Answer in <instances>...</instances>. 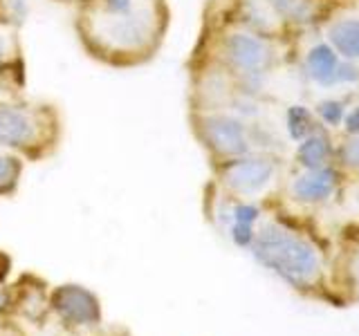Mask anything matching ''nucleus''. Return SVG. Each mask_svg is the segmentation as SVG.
<instances>
[{"instance_id": "nucleus-2", "label": "nucleus", "mask_w": 359, "mask_h": 336, "mask_svg": "<svg viewBox=\"0 0 359 336\" xmlns=\"http://www.w3.org/2000/svg\"><path fill=\"white\" fill-rule=\"evenodd\" d=\"M224 50H227L231 65L245 74L263 72L269 65V59H272V52H269L267 45L261 38L250 36V34H231L224 43Z\"/></svg>"}, {"instance_id": "nucleus-4", "label": "nucleus", "mask_w": 359, "mask_h": 336, "mask_svg": "<svg viewBox=\"0 0 359 336\" xmlns=\"http://www.w3.org/2000/svg\"><path fill=\"white\" fill-rule=\"evenodd\" d=\"M205 134H207L209 144L220 155L236 157L247 150V137H245L243 123L231 117L218 115V117L205 119Z\"/></svg>"}, {"instance_id": "nucleus-15", "label": "nucleus", "mask_w": 359, "mask_h": 336, "mask_svg": "<svg viewBox=\"0 0 359 336\" xmlns=\"http://www.w3.org/2000/svg\"><path fill=\"white\" fill-rule=\"evenodd\" d=\"M319 112L328 123H339L341 115H344V108H341V104H337V101H323L319 106Z\"/></svg>"}, {"instance_id": "nucleus-23", "label": "nucleus", "mask_w": 359, "mask_h": 336, "mask_svg": "<svg viewBox=\"0 0 359 336\" xmlns=\"http://www.w3.org/2000/svg\"><path fill=\"white\" fill-rule=\"evenodd\" d=\"M0 61H3V50H0Z\"/></svg>"}, {"instance_id": "nucleus-5", "label": "nucleus", "mask_w": 359, "mask_h": 336, "mask_svg": "<svg viewBox=\"0 0 359 336\" xmlns=\"http://www.w3.org/2000/svg\"><path fill=\"white\" fill-rule=\"evenodd\" d=\"M274 175V166L267 160H241L233 162L227 173H224V182L238 193H258L261 188L269 184Z\"/></svg>"}, {"instance_id": "nucleus-1", "label": "nucleus", "mask_w": 359, "mask_h": 336, "mask_svg": "<svg viewBox=\"0 0 359 336\" xmlns=\"http://www.w3.org/2000/svg\"><path fill=\"white\" fill-rule=\"evenodd\" d=\"M254 253L265 267L297 287L310 285L319 276L317 249L278 224H265L256 235Z\"/></svg>"}, {"instance_id": "nucleus-9", "label": "nucleus", "mask_w": 359, "mask_h": 336, "mask_svg": "<svg viewBox=\"0 0 359 336\" xmlns=\"http://www.w3.org/2000/svg\"><path fill=\"white\" fill-rule=\"evenodd\" d=\"M337 56L328 48V45H317L310 54H308V70L310 76L321 85H330L337 81Z\"/></svg>"}, {"instance_id": "nucleus-14", "label": "nucleus", "mask_w": 359, "mask_h": 336, "mask_svg": "<svg viewBox=\"0 0 359 336\" xmlns=\"http://www.w3.org/2000/svg\"><path fill=\"white\" fill-rule=\"evenodd\" d=\"M18 175V164L11 157H0V188H7Z\"/></svg>"}, {"instance_id": "nucleus-8", "label": "nucleus", "mask_w": 359, "mask_h": 336, "mask_svg": "<svg viewBox=\"0 0 359 336\" xmlns=\"http://www.w3.org/2000/svg\"><path fill=\"white\" fill-rule=\"evenodd\" d=\"M34 123L18 108H0V146H20L32 139Z\"/></svg>"}, {"instance_id": "nucleus-3", "label": "nucleus", "mask_w": 359, "mask_h": 336, "mask_svg": "<svg viewBox=\"0 0 359 336\" xmlns=\"http://www.w3.org/2000/svg\"><path fill=\"white\" fill-rule=\"evenodd\" d=\"M52 305L54 309L61 314L65 321L83 325V323H95L99 318V305L95 296L90 291L67 285L59 287L52 296Z\"/></svg>"}, {"instance_id": "nucleus-18", "label": "nucleus", "mask_w": 359, "mask_h": 336, "mask_svg": "<svg viewBox=\"0 0 359 336\" xmlns=\"http://www.w3.org/2000/svg\"><path fill=\"white\" fill-rule=\"evenodd\" d=\"M344 160H346L348 166L359 168V137L351 139L344 146Z\"/></svg>"}, {"instance_id": "nucleus-22", "label": "nucleus", "mask_w": 359, "mask_h": 336, "mask_svg": "<svg viewBox=\"0 0 359 336\" xmlns=\"http://www.w3.org/2000/svg\"><path fill=\"white\" fill-rule=\"evenodd\" d=\"M355 274H357V280H359V260H357V269H355Z\"/></svg>"}, {"instance_id": "nucleus-21", "label": "nucleus", "mask_w": 359, "mask_h": 336, "mask_svg": "<svg viewBox=\"0 0 359 336\" xmlns=\"http://www.w3.org/2000/svg\"><path fill=\"white\" fill-rule=\"evenodd\" d=\"M346 128L351 130V132H359V108L355 112H351L346 119Z\"/></svg>"}, {"instance_id": "nucleus-17", "label": "nucleus", "mask_w": 359, "mask_h": 336, "mask_svg": "<svg viewBox=\"0 0 359 336\" xmlns=\"http://www.w3.org/2000/svg\"><path fill=\"white\" fill-rule=\"evenodd\" d=\"M104 5L112 16H126L133 11V0H104Z\"/></svg>"}, {"instance_id": "nucleus-19", "label": "nucleus", "mask_w": 359, "mask_h": 336, "mask_svg": "<svg viewBox=\"0 0 359 336\" xmlns=\"http://www.w3.org/2000/svg\"><path fill=\"white\" fill-rule=\"evenodd\" d=\"M231 235H233V240L238 242V244H250L252 238H254V233H252V224H238L236 222L233 224V229H231Z\"/></svg>"}, {"instance_id": "nucleus-12", "label": "nucleus", "mask_w": 359, "mask_h": 336, "mask_svg": "<svg viewBox=\"0 0 359 336\" xmlns=\"http://www.w3.org/2000/svg\"><path fill=\"white\" fill-rule=\"evenodd\" d=\"M278 16L290 20H310L312 18V5L310 0H269Z\"/></svg>"}, {"instance_id": "nucleus-6", "label": "nucleus", "mask_w": 359, "mask_h": 336, "mask_svg": "<svg viewBox=\"0 0 359 336\" xmlns=\"http://www.w3.org/2000/svg\"><path fill=\"white\" fill-rule=\"evenodd\" d=\"M151 29V20L146 14H126V16H115L108 22H104V36L108 43H112L115 48L133 50L140 48L146 41Z\"/></svg>"}, {"instance_id": "nucleus-16", "label": "nucleus", "mask_w": 359, "mask_h": 336, "mask_svg": "<svg viewBox=\"0 0 359 336\" xmlns=\"http://www.w3.org/2000/svg\"><path fill=\"white\" fill-rule=\"evenodd\" d=\"M256 218H258V209L252 204H241L233 211V220L238 224H254Z\"/></svg>"}, {"instance_id": "nucleus-20", "label": "nucleus", "mask_w": 359, "mask_h": 336, "mask_svg": "<svg viewBox=\"0 0 359 336\" xmlns=\"http://www.w3.org/2000/svg\"><path fill=\"white\" fill-rule=\"evenodd\" d=\"M337 78L339 81H355L357 78V72L353 65H337Z\"/></svg>"}, {"instance_id": "nucleus-11", "label": "nucleus", "mask_w": 359, "mask_h": 336, "mask_svg": "<svg viewBox=\"0 0 359 336\" xmlns=\"http://www.w3.org/2000/svg\"><path fill=\"white\" fill-rule=\"evenodd\" d=\"M330 157V144L325 137H308L299 146V160L308 168H321Z\"/></svg>"}, {"instance_id": "nucleus-13", "label": "nucleus", "mask_w": 359, "mask_h": 336, "mask_svg": "<svg viewBox=\"0 0 359 336\" xmlns=\"http://www.w3.org/2000/svg\"><path fill=\"white\" fill-rule=\"evenodd\" d=\"M287 130L292 139H306V134L312 130V117L303 106H292L287 110Z\"/></svg>"}, {"instance_id": "nucleus-7", "label": "nucleus", "mask_w": 359, "mask_h": 336, "mask_svg": "<svg viewBox=\"0 0 359 336\" xmlns=\"http://www.w3.org/2000/svg\"><path fill=\"white\" fill-rule=\"evenodd\" d=\"M334 190V173L330 168H310L308 173H303L297 177L294 182V193L297 197L306 202H321L325 197H330Z\"/></svg>"}, {"instance_id": "nucleus-10", "label": "nucleus", "mask_w": 359, "mask_h": 336, "mask_svg": "<svg viewBox=\"0 0 359 336\" xmlns=\"http://www.w3.org/2000/svg\"><path fill=\"white\" fill-rule=\"evenodd\" d=\"M330 41L346 59H359V20H341L332 25Z\"/></svg>"}]
</instances>
